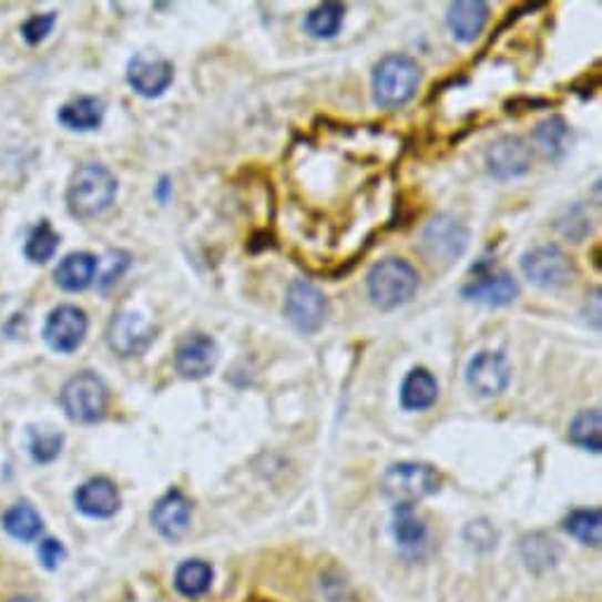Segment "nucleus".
Returning <instances> with one entry per match:
<instances>
[{"mask_svg": "<svg viewBox=\"0 0 602 602\" xmlns=\"http://www.w3.org/2000/svg\"><path fill=\"white\" fill-rule=\"evenodd\" d=\"M437 397H440V386L430 371L414 369L407 374L405 382H401L399 401L407 411H426L430 409Z\"/></svg>", "mask_w": 602, "mask_h": 602, "instance_id": "20", "label": "nucleus"}, {"mask_svg": "<svg viewBox=\"0 0 602 602\" xmlns=\"http://www.w3.org/2000/svg\"><path fill=\"white\" fill-rule=\"evenodd\" d=\"M156 338V328L137 313H119L106 326V343L119 357H137Z\"/></svg>", "mask_w": 602, "mask_h": 602, "instance_id": "9", "label": "nucleus"}, {"mask_svg": "<svg viewBox=\"0 0 602 602\" xmlns=\"http://www.w3.org/2000/svg\"><path fill=\"white\" fill-rule=\"evenodd\" d=\"M564 529L581 541L583 545H600L602 541V516L598 508H581L572 510L564 520Z\"/></svg>", "mask_w": 602, "mask_h": 602, "instance_id": "27", "label": "nucleus"}, {"mask_svg": "<svg viewBox=\"0 0 602 602\" xmlns=\"http://www.w3.org/2000/svg\"><path fill=\"white\" fill-rule=\"evenodd\" d=\"M558 555H560L558 543L545 534H532L522 539V558L529 570L551 568V564L558 560Z\"/></svg>", "mask_w": 602, "mask_h": 602, "instance_id": "30", "label": "nucleus"}, {"mask_svg": "<svg viewBox=\"0 0 602 602\" xmlns=\"http://www.w3.org/2000/svg\"><path fill=\"white\" fill-rule=\"evenodd\" d=\"M534 140L539 147L549 154L551 159H562L568 152V140H570V125L564 123L562 116H551L543 123L537 125Z\"/></svg>", "mask_w": 602, "mask_h": 602, "instance_id": "28", "label": "nucleus"}, {"mask_svg": "<svg viewBox=\"0 0 602 602\" xmlns=\"http://www.w3.org/2000/svg\"><path fill=\"white\" fill-rule=\"evenodd\" d=\"M88 334V317L76 305H60L54 307L45 319L43 338L50 345V350L60 355L76 353Z\"/></svg>", "mask_w": 602, "mask_h": 602, "instance_id": "8", "label": "nucleus"}, {"mask_svg": "<svg viewBox=\"0 0 602 602\" xmlns=\"http://www.w3.org/2000/svg\"><path fill=\"white\" fill-rule=\"evenodd\" d=\"M442 478L432 466L428 463H395L386 470V476L380 480V489L386 499L395 503V508L407 506L414 508V503L424 501L440 491Z\"/></svg>", "mask_w": 602, "mask_h": 602, "instance_id": "4", "label": "nucleus"}, {"mask_svg": "<svg viewBox=\"0 0 602 602\" xmlns=\"http://www.w3.org/2000/svg\"><path fill=\"white\" fill-rule=\"evenodd\" d=\"M418 284H421L418 272L401 258L376 263L367 277L369 298L380 309H395L409 303L416 296Z\"/></svg>", "mask_w": 602, "mask_h": 602, "instance_id": "3", "label": "nucleus"}, {"mask_svg": "<svg viewBox=\"0 0 602 602\" xmlns=\"http://www.w3.org/2000/svg\"><path fill=\"white\" fill-rule=\"evenodd\" d=\"M466 539L478 545V549H491V545H497V532L494 527H491L489 522L480 520V522H470L468 529H466Z\"/></svg>", "mask_w": 602, "mask_h": 602, "instance_id": "35", "label": "nucleus"}, {"mask_svg": "<svg viewBox=\"0 0 602 602\" xmlns=\"http://www.w3.org/2000/svg\"><path fill=\"white\" fill-rule=\"evenodd\" d=\"M345 8L340 3H322L315 10H309L305 17V31L317 41H328L343 27Z\"/></svg>", "mask_w": 602, "mask_h": 602, "instance_id": "24", "label": "nucleus"}, {"mask_svg": "<svg viewBox=\"0 0 602 602\" xmlns=\"http://www.w3.org/2000/svg\"><path fill=\"white\" fill-rule=\"evenodd\" d=\"M600 430H602V424H600L598 409L579 411L570 424V440L581 449L598 453L602 449V432Z\"/></svg>", "mask_w": 602, "mask_h": 602, "instance_id": "26", "label": "nucleus"}, {"mask_svg": "<svg viewBox=\"0 0 602 602\" xmlns=\"http://www.w3.org/2000/svg\"><path fill=\"white\" fill-rule=\"evenodd\" d=\"M190 522H192V503L180 489H171L169 494H163L152 510L154 529L169 541H177L185 537Z\"/></svg>", "mask_w": 602, "mask_h": 602, "instance_id": "16", "label": "nucleus"}, {"mask_svg": "<svg viewBox=\"0 0 602 602\" xmlns=\"http://www.w3.org/2000/svg\"><path fill=\"white\" fill-rule=\"evenodd\" d=\"M284 315L296 331L313 336L326 322L328 303L317 286H313L305 279H296L286 290Z\"/></svg>", "mask_w": 602, "mask_h": 602, "instance_id": "6", "label": "nucleus"}, {"mask_svg": "<svg viewBox=\"0 0 602 602\" xmlns=\"http://www.w3.org/2000/svg\"><path fill=\"white\" fill-rule=\"evenodd\" d=\"M522 275L539 288H560L572 277V263L558 246H541L522 258Z\"/></svg>", "mask_w": 602, "mask_h": 602, "instance_id": "11", "label": "nucleus"}, {"mask_svg": "<svg viewBox=\"0 0 602 602\" xmlns=\"http://www.w3.org/2000/svg\"><path fill=\"white\" fill-rule=\"evenodd\" d=\"M60 401L69 421L93 426L102 421L106 414L109 390L100 376H95L93 371H81L64 382Z\"/></svg>", "mask_w": 602, "mask_h": 602, "instance_id": "5", "label": "nucleus"}, {"mask_svg": "<svg viewBox=\"0 0 602 602\" xmlns=\"http://www.w3.org/2000/svg\"><path fill=\"white\" fill-rule=\"evenodd\" d=\"M3 527H6V532L17 541H33L43 532V518L31 503L22 501L12 506L3 516Z\"/></svg>", "mask_w": 602, "mask_h": 602, "instance_id": "23", "label": "nucleus"}, {"mask_svg": "<svg viewBox=\"0 0 602 602\" xmlns=\"http://www.w3.org/2000/svg\"><path fill=\"white\" fill-rule=\"evenodd\" d=\"M54 22H58V12H45V14H33L29 17V20L22 24V39L29 43V45H39L43 43Z\"/></svg>", "mask_w": 602, "mask_h": 602, "instance_id": "32", "label": "nucleus"}, {"mask_svg": "<svg viewBox=\"0 0 602 602\" xmlns=\"http://www.w3.org/2000/svg\"><path fill=\"white\" fill-rule=\"evenodd\" d=\"M98 258L93 253H69L67 258L54 269V284H58L67 294H79L95 282L98 275Z\"/></svg>", "mask_w": 602, "mask_h": 602, "instance_id": "19", "label": "nucleus"}, {"mask_svg": "<svg viewBox=\"0 0 602 602\" xmlns=\"http://www.w3.org/2000/svg\"><path fill=\"white\" fill-rule=\"evenodd\" d=\"M489 20V6L482 0H459L447 12V24L459 43H472L482 33Z\"/></svg>", "mask_w": 602, "mask_h": 602, "instance_id": "18", "label": "nucleus"}, {"mask_svg": "<svg viewBox=\"0 0 602 602\" xmlns=\"http://www.w3.org/2000/svg\"><path fill=\"white\" fill-rule=\"evenodd\" d=\"M217 343L206 334H192L177 345L175 369L182 378L201 380L206 378L217 364Z\"/></svg>", "mask_w": 602, "mask_h": 602, "instance_id": "14", "label": "nucleus"}, {"mask_svg": "<svg viewBox=\"0 0 602 602\" xmlns=\"http://www.w3.org/2000/svg\"><path fill=\"white\" fill-rule=\"evenodd\" d=\"M104 119V100L100 98H76L67 102L60 112H58V121L69 127V131H79V133H88V131H98Z\"/></svg>", "mask_w": 602, "mask_h": 602, "instance_id": "21", "label": "nucleus"}, {"mask_svg": "<svg viewBox=\"0 0 602 602\" xmlns=\"http://www.w3.org/2000/svg\"><path fill=\"white\" fill-rule=\"evenodd\" d=\"M74 503L85 518L106 520L119 513L121 491L109 478H93L76 489Z\"/></svg>", "mask_w": 602, "mask_h": 602, "instance_id": "17", "label": "nucleus"}, {"mask_svg": "<svg viewBox=\"0 0 602 602\" xmlns=\"http://www.w3.org/2000/svg\"><path fill=\"white\" fill-rule=\"evenodd\" d=\"M468 239L470 234L459 221L451 215H437L424 229L421 248L432 265H451L463 255Z\"/></svg>", "mask_w": 602, "mask_h": 602, "instance_id": "7", "label": "nucleus"}, {"mask_svg": "<svg viewBox=\"0 0 602 602\" xmlns=\"http://www.w3.org/2000/svg\"><path fill=\"white\" fill-rule=\"evenodd\" d=\"M426 534H428V529L424 520H418L414 516V508H407V506L395 508L392 537L401 549H418V545H424Z\"/></svg>", "mask_w": 602, "mask_h": 602, "instance_id": "25", "label": "nucleus"}, {"mask_svg": "<svg viewBox=\"0 0 602 602\" xmlns=\"http://www.w3.org/2000/svg\"><path fill=\"white\" fill-rule=\"evenodd\" d=\"M127 265H131V255H127L125 251H109L106 253V258H104V272H102V277H100V288L106 290L112 284H116L121 277H123V272L127 269Z\"/></svg>", "mask_w": 602, "mask_h": 602, "instance_id": "33", "label": "nucleus"}, {"mask_svg": "<svg viewBox=\"0 0 602 602\" xmlns=\"http://www.w3.org/2000/svg\"><path fill=\"white\" fill-rule=\"evenodd\" d=\"M510 364L501 353H480L470 359L466 380L480 397H499L510 382Z\"/></svg>", "mask_w": 602, "mask_h": 602, "instance_id": "13", "label": "nucleus"}, {"mask_svg": "<svg viewBox=\"0 0 602 602\" xmlns=\"http://www.w3.org/2000/svg\"><path fill=\"white\" fill-rule=\"evenodd\" d=\"M58 248H60V234L52 229V225L48 221H41V225H35L29 234L24 255L31 263L43 265L52 258L54 253H58Z\"/></svg>", "mask_w": 602, "mask_h": 602, "instance_id": "29", "label": "nucleus"}, {"mask_svg": "<svg viewBox=\"0 0 602 602\" xmlns=\"http://www.w3.org/2000/svg\"><path fill=\"white\" fill-rule=\"evenodd\" d=\"M532 161H534L532 147H529V142H524L518 135H503L494 140L484 154L489 175L501 182L524 175L529 169H532Z\"/></svg>", "mask_w": 602, "mask_h": 602, "instance_id": "10", "label": "nucleus"}, {"mask_svg": "<svg viewBox=\"0 0 602 602\" xmlns=\"http://www.w3.org/2000/svg\"><path fill=\"white\" fill-rule=\"evenodd\" d=\"M119 182L102 163H85L69 180L67 208L76 221H93L112 208Z\"/></svg>", "mask_w": 602, "mask_h": 602, "instance_id": "1", "label": "nucleus"}, {"mask_svg": "<svg viewBox=\"0 0 602 602\" xmlns=\"http://www.w3.org/2000/svg\"><path fill=\"white\" fill-rule=\"evenodd\" d=\"M67 558V551L62 541L58 539H43L41 545H39V560L45 570H58L60 564L64 562Z\"/></svg>", "mask_w": 602, "mask_h": 602, "instance_id": "34", "label": "nucleus"}, {"mask_svg": "<svg viewBox=\"0 0 602 602\" xmlns=\"http://www.w3.org/2000/svg\"><path fill=\"white\" fill-rule=\"evenodd\" d=\"M8 602H33L31 598H12V600H8Z\"/></svg>", "mask_w": 602, "mask_h": 602, "instance_id": "36", "label": "nucleus"}, {"mask_svg": "<svg viewBox=\"0 0 602 602\" xmlns=\"http://www.w3.org/2000/svg\"><path fill=\"white\" fill-rule=\"evenodd\" d=\"M461 294L470 303L487 305V307H503V305H510L518 298L520 286L503 269H499V272H478L476 279H472L470 284H466Z\"/></svg>", "mask_w": 602, "mask_h": 602, "instance_id": "15", "label": "nucleus"}, {"mask_svg": "<svg viewBox=\"0 0 602 602\" xmlns=\"http://www.w3.org/2000/svg\"><path fill=\"white\" fill-rule=\"evenodd\" d=\"M175 76V69L169 60L163 58H144V54H135V58L127 62L125 79L137 95L154 100L161 98L171 88Z\"/></svg>", "mask_w": 602, "mask_h": 602, "instance_id": "12", "label": "nucleus"}, {"mask_svg": "<svg viewBox=\"0 0 602 602\" xmlns=\"http://www.w3.org/2000/svg\"><path fill=\"white\" fill-rule=\"evenodd\" d=\"M213 586V568L204 560H185L175 572V589L185 598L206 595Z\"/></svg>", "mask_w": 602, "mask_h": 602, "instance_id": "22", "label": "nucleus"}, {"mask_svg": "<svg viewBox=\"0 0 602 602\" xmlns=\"http://www.w3.org/2000/svg\"><path fill=\"white\" fill-rule=\"evenodd\" d=\"M418 85H421V67L407 54H388L374 69L371 90L378 106L397 109L407 104Z\"/></svg>", "mask_w": 602, "mask_h": 602, "instance_id": "2", "label": "nucleus"}, {"mask_svg": "<svg viewBox=\"0 0 602 602\" xmlns=\"http://www.w3.org/2000/svg\"><path fill=\"white\" fill-rule=\"evenodd\" d=\"M64 445V437L58 432H31L29 451L35 463H52L58 459Z\"/></svg>", "mask_w": 602, "mask_h": 602, "instance_id": "31", "label": "nucleus"}]
</instances>
